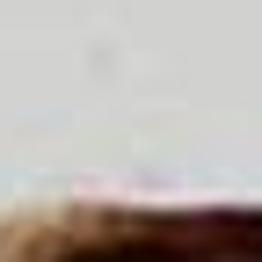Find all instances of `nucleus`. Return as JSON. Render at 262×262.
Segmentation results:
<instances>
[{"label":"nucleus","instance_id":"f257e3e1","mask_svg":"<svg viewBox=\"0 0 262 262\" xmlns=\"http://www.w3.org/2000/svg\"><path fill=\"white\" fill-rule=\"evenodd\" d=\"M73 262H204V255H175V248H95Z\"/></svg>","mask_w":262,"mask_h":262}]
</instances>
